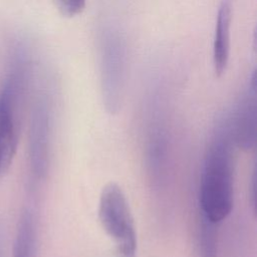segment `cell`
Returning <instances> with one entry per match:
<instances>
[{"mask_svg":"<svg viewBox=\"0 0 257 257\" xmlns=\"http://www.w3.org/2000/svg\"><path fill=\"white\" fill-rule=\"evenodd\" d=\"M56 9L65 17H73L80 14L86 4V0H53Z\"/></svg>","mask_w":257,"mask_h":257,"instance_id":"obj_10","label":"cell"},{"mask_svg":"<svg viewBox=\"0 0 257 257\" xmlns=\"http://www.w3.org/2000/svg\"><path fill=\"white\" fill-rule=\"evenodd\" d=\"M146 159L150 180L157 189L166 179L168 162V135L164 120L154 117L147 128Z\"/></svg>","mask_w":257,"mask_h":257,"instance_id":"obj_5","label":"cell"},{"mask_svg":"<svg viewBox=\"0 0 257 257\" xmlns=\"http://www.w3.org/2000/svg\"><path fill=\"white\" fill-rule=\"evenodd\" d=\"M232 6L230 0H223L219 6L213 41V66L217 76L222 75L227 68L230 53V26Z\"/></svg>","mask_w":257,"mask_h":257,"instance_id":"obj_7","label":"cell"},{"mask_svg":"<svg viewBox=\"0 0 257 257\" xmlns=\"http://www.w3.org/2000/svg\"><path fill=\"white\" fill-rule=\"evenodd\" d=\"M38 227L33 208L25 206L18 220L12 257H37Z\"/></svg>","mask_w":257,"mask_h":257,"instance_id":"obj_8","label":"cell"},{"mask_svg":"<svg viewBox=\"0 0 257 257\" xmlns=\"http://www.w3.org/2000/svg\"><path fill=\"white\" fill-rule=\"evenodd\" d=\"M99 223L113 241L119 257H137V231L134 217L122 189L115 183L106 184L98 200Z\"/></svg>","mask_w":257,"mask_h":257,"instance_id":"obj_2","label":"cell"},{"mask_svg":"<svg viewBox=\"0 0 257 257\" xmlns=\"http://www.w3.org/2000/svg\"><path fill=\"white\" fill-rule=\"evenodd\" d=\"M218 226L199 213L197 225V257H218Z\"/></svg>","mask_w":257,"mask_h":257,"instance_id":"obj_9","label":"cell"},{"mask_svg":"<svg viewBox=\"0 0 257 257\" xmlns=\"http://www.w3.org/2000/svg\"><path fill=\"white\" fill-rule=\"evenodd\" d=\"M230 118L217 122L207 147L199 186V213L220 224L234 205V148Z\"/></svg>","mask_w":257,"mask_h":257,"instance_id":"obj_1","label":"cell"},{"mask_svg":"<svg viewBox=\"0 0 257 257\" xmlns=\"http://www.w3.org/2000/svg\"><path fill=\"white\" fill-rule=\"evenodd\" d=\"M256 117V84L255 72H253L248 91L240 101L234 116L230 118L231 132L237 148L246 152L254 148Z\"/></svg>","mask_w":257,"mask_h":257,"instance_id":"obj_6","label":"cell"},{"mask_svg":"<svg viewBox=\"0 0 257 257\" xmlns=\"http://www.w3.org/2000/svg\"><path fill=\"white\" fill-rule=\"evenodd\" d=\"M0 257H1V249H0Z\"/></svg>","mask_w":257,"mask_h":257,"instance_id":"obj_11","label":"cell"},{"mask_svg":"<svg viewBox=\"0 0 257 257\" xmlns=\"http://www.w3.org/2000/svg\"><path fill=\"white\" fill-rule=\"evenodd\" d=\"M51 111L46 98L36 101L28 130V171L31 184L43 182L50 163Z\"/></svg>","mask_w":257,"mask_h":257,"instance_id":"obj_3","label":"cell"},{"mask_svg":"<svg viewBox=\"0 0 257 257\" xmlns=\"http://www.w3.org/2000/svg\"><path fill=\"white\" fill-rule=\"evenodd\" d=\"M101 57L103 103L110 113H114L119 107L123 79V46L116 33L106 35Z\"/></svg>","mask_w":257,"mask_h":257,"instance_id":"obj_4","label":"cell"}]
</instances>
